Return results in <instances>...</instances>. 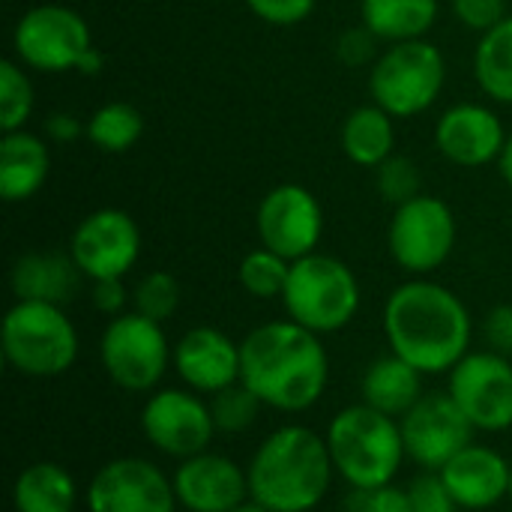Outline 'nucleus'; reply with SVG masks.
<instances>
[{
    "instance_id": "f257e3e1",
    "label": "nucleus",
    "mask_w": 512,
    "mask_h": 512,
    "mask_svg": "<svg viewBox=\"0 0 512 512\" xmlns=\"http://www.w3.org/2000/svg\"><path fill=\"white\" fill-rule=\"evenodd\" d=\"M240 381L264 408L303 414L327 390L330 357L318 333L291 318L267 321L240 342Z\"/></svg>"
},
{
    "instance_id": "f03ea898",
    "label": "nucleus",
    "mask_w": 512,
    "mask_h": 512,
    "mask_svg": "<svg viewBox=\"0 0 512 512\" xmlns=\"http://www.w3.org/2000/svg\"><path fill=\"white\" fill-rule=\"evenodd\" d=\"M384 336L390 351L423 375H450L471 351L474 321L456 291L420 276L387 297Z\"/></svg>"
},
{
    "instance_id": "7ed1b4c3",
    "label": "nucleus",
    "mask_w": 512,
    "mask_h": 512,
    "mask_svg": "<svg viewBox=\"0 0 512 512\" xmlns=\"http://www.w3.org/2000/svg\"><path fill=\"white\" fill-rule=\"evenodd\" d=\"M249 498L270 512H312L330 492L336 468L327 438L309 426H279L246 465Z\"/></svg>"
},
{
    "instance_id": "20e7f679",
    "label": "nucleus",
    "mask_w": 512,
    "mask_h": 512,
    "mask_svg": "<svg viewBox=\"0 0 512 512\" xmlns=\"http://www.w3.org/2000/svg\"><path fill=\"white\" fill-rule=\"evenodd\" d=\"M324 438L336 474L351 489L390 486L408 459L399 420L369 408L366 402L339 411Z\"/></svg>"
},
{
    "instance_id": "39448f33",
    "label": "nucleus",
    "mask_w": 512,
    "mask_h": 512,
    "mask_svg": "<svg viewBox=\"0 0 512 512\" xmlns=\"http://www.w3.org/2000/svg\"><path fill=\"white\" fill-rule=\"evenodd\" d=\"M6 363L24 378H60L78 360V330L57 303L15 300L3 318Z\"/></svg>"
},
{
    "instance_id": "423d86ee",
    "label": "nucleus",
    "mask_w": 512,
    "mask_h": 512,
    "mask_svg": "<svg viewBox=\"0 0 512 512\" xmlns=\"http://www.w3.org/2000/svg\"><path fill=\"white\" fill-rule=\"evenodd\" d=\"M282 306L291 321L318 336L339 333L360 312V282L345 261L312 252L291 261Z\"/></svg>"
},
{
    "instance_id": "0eeeda50",
    "label": "nucleus",
    "mask_w": 512,
    "mask_h": 512,
    "mask_svg": "<svg viewBox=\"0 0 512 512\" xmlns=\"http://www.w3.org/2000/svg\"><path fill=\"white\" fill-rule=\"evenodd\" d=\"M447 60L429 39L390 45L369 72L372 102L390 117H417L435 105L444 90Z\"/></svg>"
},
{
    "instance_id": "6e6552de",
    "label": "nucleus",
    "mask_w": 512,
    "mask_h": 512,
    "mask_svg": "<svg viewBox=\"0 0 512 512\" xmlns=\"http://www.w3.org/2000/svg\"><path fill=\"white\" fill-rule=\"evenodd\" d=\"M99 360L111 384L120 390L150 393L162 384L168 366H174V345L159 321L132 309L108 321L99 342Z\"/></svg>"
},
{
    "instance_id": "1a4fd4ad",
    "label": "nucleus",
    "mask_w": 512,
    "mask_h": 512,
    "mask_svg": "<svg viewBox=\"0 0 512 512\" xmlns=\"http://www.w3.org/2000/svg\"><path fill=\"white\" fill-rule=\"evenodd\" d=\"M90 48V24L66 3H39L27 9L12 30L15 60L36 72H78Z\"/></svg>"
},
{
    "instance_id": "9d476101",
    "label": "nucleus",
    "mask_w": 512,
    "mask_h": 512,
    "mask_svg": "<svg viewBox=\"0 0 512 512\" xmlns=\"http://www.w3.org/2000/svg\"><path fill=\"white\" fill-rule=\"evenodd\" d=\"M456 216L447 201L435 195H414L405 204H396L387 246L393 261L411 276H429L447 264L456 249Z\"/></svg>"
},
{
    "instance_id": "9b49d317",
    "label": "nucleus",
    "mask_w": 512,
    "mask_h": 512,
    "mask_svg": "<svg viewBox=\"0 0 512 512\" xmlns=\"http://www.w3.org/2000/svg\"><path fill=\"white\" fill-rule=\"evenodd\" d=\"M447 393L477 432L512 429V360L495 351H468L453 369Z\"/></svg>"
},
{
    "instance_id": "f8f14e48",
    "label": "nucleus",
    "mask_w": 512,
    "mask_h": 512,
    "mask_svg": "<svg viewBox=\"0 0 512 512\" xmlns=\"http://www.w3.org/2000/svg\"><path fill=\"white\" fill-rule=\"evenodd\" d=\"M141 432L162 456L183 462L210 450L219 429L213 423L210 402H204L201 393L189 387H162L141 408Z\"/></svg>"
},
{
    "instance_id": "ddd939ff",
    "label": "nucleus",
    "mask_w": 512,
    "mask_h": 512,
    "mask_svg": "<svg viewBox=\"0 0 512 512\" xmlns=\"http://www.w3.org/2000/svg\"><path fill=\"white\" fill-rule=\"evenodd\" d=\"M69 255L84 279H123L141 258V228L120 207L87 213L69 240Z\"/></svg>"
},
{
    "instance_id": "4468645a",
    "label": "nucleus",
    "mask_w": 512,
    "mask_h": 512,
    "mask_svg": "<svg viewBox=\"0 0 512 512\" xmlns=\"http://www.w3.org/2000/svg\"><path fill=\"white\" fill-rule=\"evenodd\" d=\"M87 512H177L174 480L153 462L123 456L105 462L84 489Z\"/></svg>"
},
{
    "instance_id": "2eb2a0df",
    "label": "nucleus",
    "mask_w": 512,
    "mask_h": 512,
    "mask_svg": "<svg viewBox=\"0 0 512 512\" xmlns=\"http://www.w3.org/2000/svg\"><path fill=\"white\" fill-rule=\"evenodd\" d=\"M255 228L261 246L279 252L288 261H300L318 252L324 234V210L306 186L279 183L261 198Z\"/></svg>"
},
{
    "instance_id": "dca6fc26",
    "label": "nucleus",
    "mask_w": 512,
    "mask_h": 512,
    "mask_svg": "<svg viewBox=\"0 0 512 512\" xmlns=\"http://www.w3.org/2000/svg\"><path fill=\"white\" fill-rule=\"evenodd\" d=\"M408 459L423 471H441L453 456L474 444L477 429L450 393H423V399L399 420Z\"/></svg>"
},
{
    "instance_id": "f3484780",
    "label": "nucleus",
    "mask_w": 512,
    "mask_h": 512,
    "mask_svg": "<svg viewBox=\"0 0 512 512\" xmlns=\"http://www.w3.org/2000/svg\"><path fill=\"white\" fill-rule=\"evenodd\" d=\"M177 504L189 512H231L249 501V477L234 459L222 453H198L174 471Z\"/></svg>"
},
{
    "instance_id": "a211bd4d",
    "label": "nucleus",
    "mask_w": 512,
    "mask_h": 512,
    "mask_svg": "<svg viewBox=\"0 0 512 512\" xmlns=\"http://www.w3.org/2000/svg\"><path fill=\"white\" fill-rule=\"evenodd\" d=\"M501 117L480 102H459L435 123V144L441 156L459 168H480L498 162L507 144Z\"/></svg>"
},
{
    "instance_id": "6ab92c4d",
    "label": "nucleus",
    "mask_w": 512,
    "mask_h": 512,
    "mask_svg": "<svg viewBox=\"0 0 512 512\" xmlns=\"http://www.w3.org/2000/svg\"><path fill=\"white\" fill-rule=\"evenodd\" d=\"M174 372L189 390L216 396L240 381V345L228 333L198 324L174 342Z\"/></svg>"
},
{
    "instance_id": "aec40b11",
    "label": "nucleus",
    "mask_w": 512,
    "mask_h": 512,
    "mask_svg": "<svg viewBox=\"0 0 512 512\" xmlns=\"http://www.w3.org/2000/svg\"><path fill=\"white\" fill-rule=\"evenodd\" d=\"M438 474L456 498L459 510H492L510 498L512 462L495 447L468 444Z\"/></svg>"
},
{
    "instance_id": "412c9836",
    "label": "nucleus",
    "mask_w": 512,
    "mask_h": 512,
    "mask_svg": "<svg viewBox=\"0 0 512 512\" xmlns=\"http://www.w3.org/2000/svg\"><path fill=\"white\" fill-rule=\"evenodd\" d=\"M51 174V150L48 141L36 132L15 129L3 132L0 141V198L6 204L30 201L42 192Z\"/></svg>"
},
{
    "instance_id": "4be33fe9",
    "label": "nucleus",
    "mask_w": 512,
    "mask_h": 512,
    "mask_svg": "<svg viewBox=\"0 0 512 512\" xmlns=\"http://www.w3.org/2000/svg\"><path fill=\"white\" fill-rule=\"evenodd\" d=\"M81 279L84 276L75 267L72 255H60V252H27L12 264L9 273L15 300H39L57 306L75 297Z\"/></svg>"
},
{
    "instance_id": "5701e85b",
    "label": "nucleus",
    "mask_w": 512,
    "mask_h": 512,
    "mask_svg": "<svg viewBox=\"0 0 512 512\" xmlns=\"http://www.w3.org/2000/svg\"><path fill=\"white\" fill-rule=\"evenodd\" d=\"M360 396L369 408L402 420L423 399V372L390 351L369 363L360 381Z\"/></svg>"
},
{
    "instance_id": "b1692460",
    "label": "nucleus",
    "mask_w": 512,
    "mask_h": 512,
    "mask_svg": "<svg viewBox=\"0 0 512 512\" xmlns=\"http://www.w3.org/2000/svg\"><path fill=\"white\" fill-rule=\"evenodd\" d=\"M12 507L15 512H75L78 483L57 462H33L15 477Z\"/></svg>"
},
{
    "instance_id": "393cba45",
    "label": "nucleus",
    "mask_w": 512,
    "mask_h": 512,
    "mask_svg": "<svg viewBox=\"0 0 512 512\" xmlns=\"http://www.w3.org/2000/svg\"><path fill=\"white\" fill-rule=\"evenodd\" d=\"M396 117L381 105H360L342 123V150L360 168H381L396 150Z\"/></svg>"
},
{
    "instance_id": "a878e982",
    "label": "nucleus",
    "mask_w": 512,
    "mask_h": 512,
    "mask_svg": "<svg viewBox=\"0 0 512 512\" xmlns=\"http://www.w3.org/2000/svg\"><path fill=\"white\" fill-rule=\"evenodd\" d=\"M435 18L438 0H360V21L390 45L426 39Z\"/></svg>"
},
{
    "instance_id": "bb28decb",
    "label": "nucleus",
    "mask_w": 512,
    "mask_h": 512,
    "mask_svg": "<svg viewBox=\"0 0 512 512\" xmlns=\"http://www.w3.org/2000/svg\"><path fill=\"white\" fill-rule=\"evenodd\" d=\"M474 78L489 99L512 105V15L480 36L474 51Z\"/></svg>"
},
{
    "instance_id": "cd10ccee",
    "label": "nucleus",
    "mask_w": 512,
    "mask_h": 512,
    "mask_svg": "<svg viewBox=\"0 0 512 512\" xmlns=\"http://www.w3.org/2000/svg\"><path fill=\"white\" fill-rule=\"evenodd\" d=\"M144 114L132 102H105L84 120V138L102 153H126L144 135Z\"/></svg>"
},
{
    "instance_id": "c85d7f7f",
    "label": "nucleus",
    "mask_w": 512,
    "mask_h": 512,
    "mask_svg": "<svg viewBox=\"0 0 512 512\" xmlns=\"http://www.w3.org/2000/svg\"><path fill=\"white\" fill-rule=\"evenodd\" d=\"M288 273H291V261L267 246L246 252L237 267V279H240L243 291L258 300H282Z\"/></svg>"
},
{
    "instance_id": "c756f323",
    "label": "nucleus",
    "mask_w": 512,
    "mask_h": 512,
    "mask_svg": "<svg viewBox=\"0 0 512 512\" xmlns=\"http://www.w3.org/2000/svg\"><path fill=\"white\" fill-rule=\"evenodd\" d=\"M24 69L27 66H21L15 57L0 63V129L3 132L24 129V123L33 114L36 96Z\"/></svg>"
},
{
    "instance_id": "7c9ffc66",
    "label": "nucleus",
    "mask_w": 512,
    "mask_h": 512,
    "mask_svg": "<svg viewBox=\"0 0 512 512\" xmlns=\"http://www.w3.org/2000/svg\"><path fill=\"white\" fill-rule=\"evenodd\" d=\"M261 399L243 384H231L225 390H219L216 396H210V414H213V423L219 432L225 435H240L246 429L255 426L258 414H261Z\"/></svg>"
},
{
    "instance_id": "2f4dec72",
    "label": "nucleus",
    "mask_w": 512,
    "mask_h": 512,
    "mask_svg": "<svg viewBox=\"0 0 512 512\" xmlns=\"http://www.w3.org/2000/svg\"><path fill=\"white\" fill-rule=\"evenodd\" d=\"M177 306H180V285L165 270H153L141 276L138 285L132 288V309L150 321L165 324L177 312Z\"/></svg>"
},
{
    "instance_id": "473e14b6",
    "label": "nucleus",
    "mask_w": 512,
    "mask_h": 512,
    "mask_svg": "<svg viewBox=\"0 0 512 512\" xmlns=\"http://www.w3.org/2000/svg\"><path fill=\"white\" fill-rule=\"evenodd\" d=\"M408 501L411 512H459L456 498L450 495L438 471H423L420 477H414L408 486Z\"/></svg>"
},
{
    "instance_id": "72a5a7b5",
    "label": "nucleus",
    "mask_w": 512,
    "mask_h": 512,
    "mask_svg": "<svg viewBox=\"0 0 512 512\" xmlns=\"http://www.w3.org/2000/svg\"><path fill=\"white\" fill-rule=\"evenodd\" d=\"M378 171V189L387 201L393 204H405L408 198L420 195V174L414 168V162L408 159H387Z\"/></svg>"
},
{
    "instance_id": "f704fd0d",
    "label": "nucleus",
    "mask_w": 512,
    "mask_h": 512,
    "mask_svg": "<svg viewBox=\"0 0 512 512\" xmlns=\"http://www.w3.org/2000/svg\"><path fill=\"white\" fill-rule=\"evenodd\" d=\"M345 512H411L408 489H399L396 483L381 489H351Z\"/></svg>"
},
{
    "instance_id": "c9c22d12",
    "label": "nucleus",
    "mask_w": 512,
    "mask_h": 512,
    "mask_svg": "<svg viewBox=\"0 0 512 512\" xmlns=\"http://www.w3.org/2000/svg\"><path fill=\"white\" fill-rule=\"evenodd\" d=\"M453 15L474 33H486L507 18V0H450Z\"/></svg>"
},
{
    "instance_id": "e433bc0d",
    "label": "nucleus",
    "mask_w": 512,
    "mask_h": 512,
    "mask_svg": "<svg viewBox=\"0 0 512 512\" xmlns=\"http://www.w3.org/2000/svg\"><path fill=\"white\" fill-rule=\"evenodd\" d=\"M318 0H246L252 15L273 27H294L315 12Z\"/></svg>"
},
{
    "instance_id": "4c0bfd02",
    "label": "nucleus",
    "mask_w": 512,
    "mask_h": 512,
    "mask_svg": "<svg viewBox=\"0 0 512 512\" xmlns=\"http://www.w3.org/2000/svg\"><path fill=\"white\" fill-rule=\"evenodd\" d=\"M483 333H486L489 351L504 354V357H510L512 360V306L510 303H501V306H495V309L486 315Z\"/></svg>"
},
{
    "instance_id": "58836bf2",
    "label": "nucleus",
    "mask_w": 512,
    "mask_h": 512,
    "mask_svg": "<svg viewBox=\"0 0 512 512\" xmlns=\"http://www.w3.org/2000/svg\"><path fill=\"white\" fill-rule=\"evenodd\" d=\"M375 42H378V36H375L366 24H360V27H354V30H348V33L339 36L336 54H339L348 66H360V63H366V60L375 54Z\"/></svg>"
},
{
    "instance_id": "ea45409f",
    "label": "nucleus",
    "mask_w": 512,
    "mask_h": 512,
    "mask_svg": "<svg viewBox=\"0 0 512 512\" xmlns=\"http://www.w3.org/2000/svg\"><path fill=\"white\" fill-rule=\"evenodd\" d=\"M90 300L102 315L117 318V315H123L126 303H132V294H126L123 279H99L90 288Z\"/></svg>"
},
{
    "instance_id": "a19ab883",
    "label": "nucleus",
    "mask_w": 512,
    "mask_h": 512,
    "mask_svg": "<svg viewBox=\"0 0 512 512\" xmlns=\"http://www.w3.org/2000/svg\"><path fill=\"white\" fill-rule=\"evenodd\" d=\"M45 129H48V135L54 141H69L75 135H84V123H78L72 114H54V117H48Z\"/></svg>"
},
{
    "instance_id": "79ce46f5",
    "label": "nucleus",
    "mask_w": 512,
    "mask_h": 512,
    "mask_svg": "<svg viewBox=\"0 0 512 512\" xmlns=\"http://www.w3.org/2000/svg\"><path fill=\"white\" fill-rule=\"evenodd\" d=\"M102 63H105V57H102V51L93 45V48L87 51V57L81 60L78 72H81V75H99V72H102Z\"/></svg>"
},
{
    "instance_id": "37998d69",
    "label": "nucleus",
    "mask_w": 512,
    "mask_h": 512,
    "mask_svg": "<svg viewBox=\"0 0 512 512\" xmlns=\"http://www.w3.org/2000/svg\"><path fill=\"white\" fill-rule=\"evenodd\" d=\"M498 165H501V174H504V180H507V186H510L512 192V135L507 138V144H504V153H501Z\"/></svg>"
},
{
    "instance_id": "c03bdc74",
    "label": "nucleus",
    "mask_w": 512,
    "mask_h": 512,
    "mask_svg": "<svg viewBox=\"0 0 512 512\" xmlns=\"http://www.w3.org/2000/svg\"><path fill=\"white\" fill-rule=\"evenodd\" d=\"M231 512H270V510H267V507H261L258 501H252V498H249L246 504H240V507H234V510H231Z\"/></svg>"
},
{
    "instance_id": "a18cd8bd",
    "label": "nucleus",
    "mask_w": 512,
    "mask_h": 512,
    "mask_svg": "<svg viewBox=\"0 0 512 512\" xmlns=\"http://www.w3.org/2000/svg\"><path fill=\"white\" fill-rule=\"evenodd\" d=\"M510 501H512V474H510Z\"/></svg>"
}]
</instances>
